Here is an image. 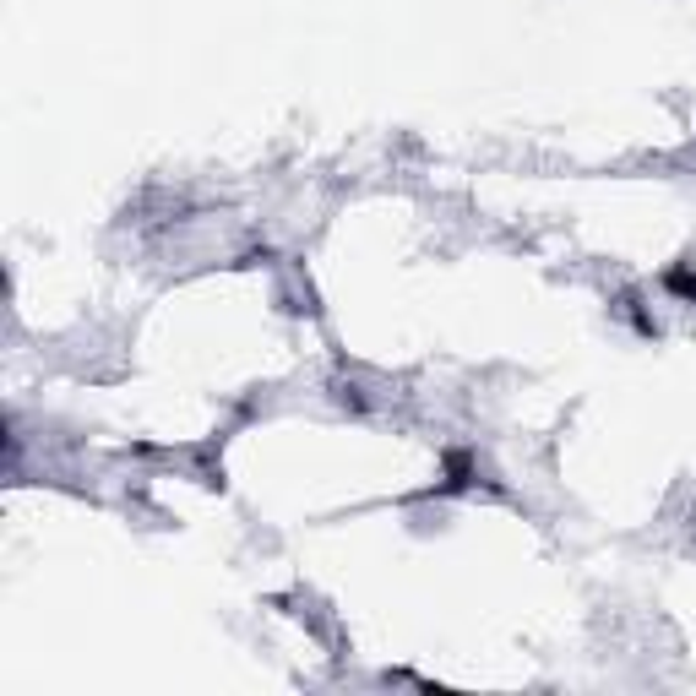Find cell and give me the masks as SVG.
Segmentation results:
<instances>
[{"instance_id":"obj_1","label":"cell","mask_w":696,"mask_h":696,"mask_svg":"<svg viewBox=\"0 0 696 696\" xmlns=\"http://www.w3.org/2000/svg\"><path fill=\"white\" fill-rule=\"evenodd\" d=\"M669 289H680V294H686V300H696V272L675 267V272H669Z\"/></svg>"}]
</instances>
